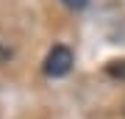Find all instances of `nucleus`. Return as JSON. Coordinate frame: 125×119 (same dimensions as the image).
Here are the masks:
<instances>
[{"instance_id": "nucleus-1", "label": "nucleus", "mask_w": 125, "mask_h": 119, "mask_svg": "<svg viewBox=\"0 0 125 119\" xmlns=\"http://www.w3.org/2000/svg\"><path fill=\"white\" fill-rule=\"evenodd\" d=\"M72 61H75L72 58V50L64 47V44H56L47 53V58H45V72L50 78H61V75H67L72 69Z\"/></svg>"}, {"instance_id": "nucleus-2", "label": "nucleus", "mask_w": 125, "mask_h": 119, "mask_svg": "<svg viewBox=\"0 0 125 119\" xmlns=\"http://www.w3.org/2000/svg\"><path fill=\"white\" fill-rule=\"evenodd\" d=\"M108 75L125 78V61H111V64H108Z\"/></svg>"}, {"instance_id": "nucleus-3", "label": "nucleus", "mask_w": 125, "mask_h": 119, "mask_svg": "<svg viewBox=\"0 0 125 119\" xmlns=\"http://www.w3.org/2000/svg\"><path fill=\"white\" fill-rule=\"evenodd\" d=\"M64 3H67L70 9H81V6H86V0H64Z\"/></svg>"}]
</instances>
